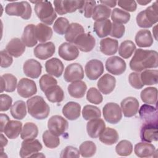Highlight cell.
<instances>
[{"label":"cell","mask_w":158,"mask_h":158,"mask_svg":"<svg viewBox=\"0 0 158 158\" xmlns=\"http://www.w3.org/2000/svg\"><path fill=\"white\" fill-rule=\"evenodd\" d=\"M44 93L47 99L51 102H60L64 99V91L57 85L49 87Z\"/></svg>","instance_id":"32"},{"label":"cell","mask_w":158,"mask_h":158,"mask_svg":"<svg viewBox=\"0 0 158 158\" xmlns=\"http://www.w3.org/2000/svg\"><path fill=\"white\" fill-rule=\"evenodd\" d=\"M29 114L38 120L46 118L50 112V107L44 99L40 96H35L27 101Z\"/></svg>","instance_id":"2"},{"label":"cell","mask_w":158,"mask_h":158,"mask_svg":"<svg viewBox=\"0 0 158 158\" xmlns=\"http://www.w3.org/2000/svg\"><path fill=\"white\" fill-rule=\"evenodd\" d=\"M105 128V122L100 118L91 119L86 124L88 135L92 138H98Z\"/></svg>","instance_id":"22"},{"label":"cell","mask_w":158,"mask_h":158,"mask_svg":"<svg viewBox=\"0 0 158 158\" xmlns=\"http://www.w3.org/2000/svg\"><path fill=\"white\" fill-rule=\"evenodd\" d=\"M139 110V115L144 123L157 124V110L156 107L150 104H143Z\"/></svg>","instance_id":"19"},{"label":"cell","mask_w":158,"mask_h":158,"mask_svg":"<svg viewBox=\"0 0 158 158\" xmlns=\"http://www.w3.org/2000/svg\"><path fill=\"white\" fill-rule=\"evenodd\" d=\"M136 50L135 43L131 40H125L120 44L118 48V54L123 59L130 58Z\"/></svg>","instance_id":"42"},{"label":"cell","mask_w":158,"mask_h":158,"mask_svg":"<svg viewBox=\"0 0 158 158\" xmlns=\"http://www.w3.org/2000/svg\"><path fill=\"white\" fill-rule=\"evenodd\" d=\"M117 4L119 7L128 12H135L137 8V4L135 1H118Z\"/></svg>","instance_id":"57"},{"label":"cell","mask_w":158,"mask_h":158,"mask_svg":"<svg viewBox=\"0 0 158 158\" xmlns=\"http://www.w3.org/2000/svg\"><path fill=\"white\" fill-rule=\"evenodd\" d=\"M17 86V78L10 73H6L1 77V93L4 91L11 93L15 91Z\"/></svg>","instance_id":"31"},{"label":"cell","mask_w":158,"mask_h":158,"mask_svg":"<svg viewBox=\"0 0 158 158\" xmlns=\"http://www.w3.org/2000/svg\"><path fill=\"white\" fill-rule=\"evenodd\" d=\"M140 78L144 85H156L158 82V70H145L140 73Z\"/></svg>","instance_id":"40"},{"label":"cell","mask_w":158,"mask_h":158,"mask_svg":"<svg viewBox=\"0 0 158 158\" xmlns=\"http://www.w3.org/2000/svg\"><path fill=\"white\" fill-rule=\"evenodd\" d=\"M35 25L28 24L25 27L22 35V41L24 44L28 48L33 47L37 44L38 40L35 35Z\"/></svg>","instance_id":"34"},{"label":"cell","mask_w":158,"mask_h":158,"mask_svg":"<svg viewBox=\"0 0 158 158\" xmlns=\"http://www.w3.org/2000/svg\"><path fill=\"white\" fill-rule=\"evenodd\" d=\"M102 114L105 120L110 124L118 123L122 118L121 108L115 102L106 104L102 109Z\"/></svg>","instance_id":"7"},{"label":"cell","mask_w":158,"mask_h":158,"mask_svg":"<svg viewBox=\"0 0 158 158\" xmlns=\"http://www.w3.org/2000/svg\"><path fill=\"white\" fill-rule=\"evenodd\" d=\"M115 84V78L109 73H106L99 79L97 86L99 90L102 93L104 94H109L114 91Z\"/></svg>","instance_id":"21"},{"label":"cell","mask_w":158,"mask_h":158,"mask_svg":"<svg viewBox=\"0 0 158 158\" xmlns=\"http://www.w3.org/2000/svg\"><path fill=\"white\" fill-rule=\"evenodd\" d=\"M157 124L143 123L140 130V138L142 141L152 143L158 139Z\"/></svg>","instance_id":"16"},{"label":"cell","mask_w":158,"mask_h":158,"mask_svg":"<svg viewBox=\"0 0 158 158\" xmlns=\"http://www.w3.org/2000/svg\"><path fill=\"white\" fill-rule=\"evenodd\" d=\"M38 135V128L33 122H27L22 128L20 137L22 139H35Z\"/></svg>","instance_id":"41"},{"label":"cell","mask_w":158,"mask_h":158,"mask_svg":"<svg viewBox=\"0 0 158 158\" xmlns=\"http://www.w3.org/2000/svg\"><path fill=\"white\" fill-rule=\"evenodd\" d=\"M131 70L136 72L158 67V53L154 50L137 49L130 62Z\"/></svg>","instance_id":"1"},{"label":"cell","mask_w":158,"mask_h":158,"mask_svg":"<svg viewBox=\"0 0 158 158\" xmlns=\"http://www.w3.org/2000/svg\"><path fill=\"white\" fill-rule=\"evenodd\" d=\"M17 90L20 96L28 98L36 93L37 87L33 80L27 78H22L17 84Z\"/></svg>","instance_id":"10"},{"label":"cell","mask_w":158,"mask_h":158,"mask_svg":"<svg viewBox=\"0 0 158 158\" xmlns=\"http://www.w3.org/2000/svg\"><path fill=\"white\" fill-rule=\"evenodd\" d=\"M35 4L34 9L38 19L44 24L52 25L57 17L55 9L49 1H32Z\"/></svg>","instance_id":"3"},{"label":"cell","mask_w":158,"mask_h":158,"mask_svg":"<svg viewBox=\"0 0 158 158\" xmlns=\"http://www.w3.org/2000/svg\"><path fill=\"white\" fill-rule=\"evenodd\" d=\"M96 4L95 1H85V4L80 10V12L83 13V15L86 18L92 17L93 12Z\"/></svg>","instance_id":"55"},{"label":"cell","mask_w":158,"mask_h":158,"mask_svg":"<svg viewBox=\"0 0 158 158\" xmlns=\"http://www.w3.org/2000/svg\"><path fill=\"white\" fill-rule=\"evenodd\" d=\"M22 123L17 120H9L6 124L4 129V133L9 139L17 138L22 130Z\"/></svg>","instance_id":"33"},{"label":"cell","mask_w":158,"mask_h":158,"mask_svg":"<svg viewBox=\"0 0 158 158\" xmlns=\"http://www.w3.org/2000/svg\"><path fill=\"white\" fill-rule=\"evenodd\" d=\"M94 31L99 38H104L110 35L112 23L109 19L96 20L93 25Z\"/></svg>","instance_id":"30"},{"label":"cell","mask_w":158,"mask_h":158,"mask_svg":"<svg viewBox=\"0 0 158 158\" xmlns=\"http://www.w3.org/2000/svg\"><path fill=\"white\" fill-rule=\"evenodd\" d=\"M79 151L83 157H91L96 152V146L91 141H85L80 144Z\"/></svg>","instance_id":"47"},{"label":"cell","mask_w":158,"mask_h":158,"mask_svg":"<svg viewBox=\"0 0 158 158\" xmlns=\"http://www.w3.org/2000/svg\"><path fill=\"white\" fill-rule=\"evenodd\" d=\"M110 15L113 22L117 23L125 24L129 22L130 19V14L128 12L118 8L114 9Z\"/></svg>","instance_id":"44"},{"label":"cell","mask_w":158,"mask_h":158,"mask_svg":"<svg viewBox=\"0 0 158 158\" xmlns=\"http://www.w3.org/2000/svg\"><path fill=\"white\" fill-rule=\"evenodd\" d=\"M81 106L73 101H70L66 103L62 110V114L65 118L69 120H77L80 116Z\"/></svg>","instance_id":"26"},{"label":"cell","mask_w":158,"mask_h":158,"mask_svg":"<svg viewBox=\"0 0 158 158\" xmlns=\"http://www.w3.org/2000/svg\"><path fill=\"white\" fill-rule=\"evenodd\" d=\"M5 12L9 15L20 17L24 20H28L31 17L32 10L27 1H20L7 4L5 7Z\"/></svg>","instance_id":"5"},{"label":"cell","mask_w":158,"mask_h":158,"mask_svg":"<svg viewBox=\"0 0 158 158\" xmlns=\"http://www.w3.org/2000/svg\"><path fill=\"white\" fill-rule=\"evenodd\" d=\"M140 97L142 101L146 104H156L157 89L156 87L146 88L141 91Z\"/></svg>","instance_id":"38"},{"label":"cell","mask_w":158,"mask_h":158,"mask_svg":"<svg viewBox=\"0 0 158 158\" xmlns=\"http://www.w3.org/2000/svg\"><path fill=\"white\" fill-rule=\"evenodd\" d=\"M84 78L83 67L78 63H72L65 69L64 78L67 82H73L81 80Z\"/></svg>","instance_id":"12"},{"label":"cell","mask_w":158,"mask_h":158,"mask_svg":"<svg viewBox=\"0 0 158 158\" xmlns=\"http://www.w3.org/2000/svg\"><path fill=\"white\" fill-rule=\"evenodd\" d=\"M69 21L65 17H59L53 25V29L54 31L60 35H65L69 27Z\"/></svg>","instance_id":"49"},{"label":"cell","mask_w":158,"mask_h":158,"mask_svg":"<svg viewBox=\"0 0 158 158\" xmlns=\"http://www.w3.org/2000/svg\"><path fill=\"white\" fill-rule=\"evenodd\" d=\"M125 31V27L124 25L113 22L112 23V29L110 35L114 38H120L124 35Z\"/></svg>","instance_id":"53"},{"label":"cell","mask_w":158,"mask_h":158,"mask_svg":"<svg viewBox=\"0 0 158 158\" xmlns=\"http://www.w3.org/2000/svg\"><path fill=\"white\" fill-rule=\"evenodd\" d=\"M118 46V41L110 38H103L100 41V51L106 56H112L116 54Z\"/></svg>","instance_id":"27"},{"label":"cell","mask_w":158,"mask_h":158,"mask_svg":"<svg viewBox=\"0 0 158 158\" xmlns=\"http://www.w3.org/2000/svg\"><path fill=\"white\" fill-rule=\"evenodd\" d=\"M128 81L130 85L135 89H141L144 86L141 80L140 73L138 72L131 73L128 77Z\"/></svg>","instance_id":"54"},{"label":"cell","mask_w":158,"mask_h":158,"mask_svg":"<svg viewBox=\"0 0 158 158\" xmlns=\"http://www.w3.org/2000/svg\"><path fill=\"white\" fill-rule=\"evenodd\" d=\"M68 127V122L60 115H53L48 121L49 130L58 136L63 135L67 130Z\"/></svg>","instance_id":"8"},{"label":"cell","mask_w":158,"mask_h":158,"mask_svg":"<svg viewBox=\"0 0 158 158\" xmlns=\"http://www.w3.org/2000/svg\"><path fill=\"white\" fill-rule=\"evenodd\" d=\"M118 133L112 128H105L99 136V141L106 145H112L118 140Z\"/></svg>","instance_id":"36"},{"label":"cell","mask_w":158,"mask_h":158,"mask_svg":"<svg viewBox=\"0 0 158 158\" xmlns=\"http://www.w3.org/2000/svg\"><path fill=\"white\" fill-rule=\"evenodd\" d=\"M87 86L86 83L81 80L73 81L67 87V90L69 94L74 98H83Z\"/></svg>","instance_id":"35"},{"label":"cell","mask_w":158,"mask_h":158,"mask_svg":"<svg viewBox=\"0 0 158 158\" xmlns=\"http://www.w3.org/2000/svg\"><path fill=\"white\" fill-rule=\"evenodd\" d=\"M56 47L52 42H46L38 44L33 50L35 56L40 60H46L53 56Z\"/></svg>","instance_id":"17"},{"label":"cell","mask_w":158,"mask_h":158,"mask_svg":"<svg viewBox=\"0 0 158 158\" xmlns=\"http://www.w3.org/2000/svg\"><path fill=\"white\" fill-rule=\"evenodd\" d=\"M46 72L50 75L57 78L60 77L64 70V65L62 62L58 58L54 57L48 60L45 63Z\"/></svg>","instance_id":"23"},{"label":"cell","mask_w":158,"mask_h":158,"mask_svg":"<svg viewBox=\"0 0 158 158\" xmlns=\"http://www.w3.org/2000/svg\"><path fill=\"white\" fill-rule=\"evenodd\" d=\"M74 44L81 51L88 52L94 48L96 40L89 33H84L78 36Z\"/></svg>","instance_id":"14"},{"label":"cell","mask_w":158,"mask_h":158,"mask_svg":"<svg viewBox=\"0 0 158 158\" xmlns=\"http://www.w3.org/2000/svg\"><path fill=\"white\" fill-rule=\"evenodd\" d=\"M111 14V9L103 4L96 5L94 9L92 18L94 20L108 19Z\"/></svg>","instance_id":"43"},{"label":"cell","mask_w":158,"mask_h":158,"mask_svg":"<svg viewBox=\"0 0 158 158\" xmlns=\"http://www.w3.org/2000/svg\"><path fill=\"white\" fill-rule=\"evenodd\" d=\"M1 67L2 68H7L10 67L12 62L13 59L6 50H2L1 51Z\"/></svg>","instance_id":"58"},{"label":"cell","mask_w":158,"mask_h":158,"mask_svg":"<svg viewBox=\"0 0 158 158\" xmlns=\"http://www.w3.org/2000/svg\"><path fill=\"white\" fill-rule=\"evenodd\" d=\"M42 138L44 145L48 148L54 149L60 144V139L58 136L53 134L49 130H46L43 133Z\"/></svg>","instance_id":"45"},{"label":"cell","mask_w":158,"mask_h":158,"mask_svg":"<svg viewBox=\"0 0 158 158\" xmlns=\"http://www.w3.org/2000/svg\"><path fill=\"white\" fill-rule=\"evenodd\" d=\"M115 151L120 156H128L133 151L132 143L128 140H122L116 145Z\"/></svg>","instance_id":"48"},{"label":"cell","mask_w":158,"mask_h":158,"mask_svg":"<svg viewBox=\"0 0 158 158\" xmlns=\"http://www.w3.org/2000/svg\"><path fill=\"white\" fill-rule=\"evenodd\" d=\"M99 2L101 3V4L105 5L108 7H114L117 3V1H100Z\"/></svg>","instance_id":"60"},{"label":"cell","mask_w":158,"mask_h":158,"mask_svg":"<svg viewBox=\"0 0 158 158\" xmlns=\"http://www.w3.org/2000/svg\"><path fill=\"white\" fill-rule=\"evenodd\" d=\"M40 87L43 92H44L49 87L57 85V81L52 76L48 74L43 75L39 80Z\"/></svg>","instance_id":"51"},{"label":"cell","mask_w":158,"mask_h":158,"mask_svg":"<svg viewBox=\"0 0 158 158\" xmlns=\"http://www.w3.org/2000/svg\"><path fill=\"white\" fill-rule=\"evenodd\" d=\"M139 103L138 99L134 97H127L123 99L121 103V110L123 115L126 117L135 116L138 112Z\"/></svg>","instance_id":"15"},{"label":"cell","mask_w":158,"mask_h":158,"mask_svg":"<svg viewBox=\"0 0 158 158\" xmlns=\"http://www.w3.org/2000/svg\"><path fill=\"white\" fill-rule=\"evenodd\" d=\"M23 70L26 76L35 79L38 78L41 75L42 66L38 61L33 59H30L24 62Z\"/></svg>","instance_id":"20"},{"label":"cell","mask_w":158,"mask_h":158,"mask_svg":"<svg viewBox=\"0 0 158 158\" xmlns=\"http://www.w3.org/2000/svg\"><path fill=\"white\" fill-rule=\"evenodd\" d=\"M12 99L7 94H1L0 96V110L1 112L8 110L12 106Z\"/></svg>","instance_id":"56"},{"label":"cell","mask_w":158,"mask_h":158,"mask_svg":"<svg viewBox=\"0 0 158 158\" xmlns=\"http://www.w3.org/2000/svg\"><path fill=\"white\" fill-rule=\"evenodd\" d=\"M134 151L139 157H154V154H157V150L152 144L143 141L136 143L135 145Z\"/></svg>","instance_id":"24"},{"label":"cell","mask_w":158,"mask_h":158,"mask_svg":"<svg viewBox=\"0 0 158 158\" xmlns=\"http://www.w3.org/2000/svg\"><path fill=\"white\" fill-rule=\"evenodd\" d=\"M85 1H54V9L59 15H64L67 13H72L77 10H81Z\"/></svg>","instance_id":"6"},{"label":"cell","mask_w":158,"mask_h":158,"mask_svg":"<svg viewBox=\"0 0 158 158\" xmlns=\"http://www.w3.org/2000/svg\"><path fill=\"white\" fill-rule=\"evenodd\" d=\"M9 117L4 114H1V133H2L4 131V129L6 125V124L8 123L9 121Z\"/></svg>","instance_id":"59"},{"label":"cell","mask_w":158,"mask_h":158,"mask_svg":"<svg viewBox=\"0 0 158 158\" xmlns=\"http://www.w3.org/2000/svg\"><path fill=\"white\" fill-rule=\"evenodd\" d=\"M59 56L63 59L70 61L76 59L79 56L78 48L70 43H63L60 45L58 49Z\"/></svg>","instance_id":"18"},{"label":"cell","mask_w":158,"mask_h":158,"mask_svg":"<svg viewBox=\"0 0 158 158\" xmlns=\"http://www.w3.org/2000/svg\"><path fill=\"white\" fill-rule=\"evenodd\" d=\"M136 2H137L139 4L141 5V6H145V5L149 4V2H151V0H149V1H146V0H138Z\"/></svg>","instance_id":"62"},{"label":"cell","mask_w":158,"mask_h":158,"mask_svg":"<svg viewBox=\"0 0 158 158\" xmlns=\"http://www.w3.org/2000/svg\"><path fill=\"white\" fill-rule=\"evenodd\" d=\"M80 151L75 147L66 146L62 151L60 155L61 158H78L80 157Z\"/></svg>","instance_id":"52"},{"label":"cell","mask_w":158,"mask_h":158,"mask_svg":"<svg viewBox=\"0 0 158 158\" xmlns=\"http://www.w3.org/2000/svg\"><path fill=\"white\" fill-rule=\"evenodd\" d=\"M85 33L83 27L78 23H72L65 34V40L70 43H74L79 35Z\"/></svg>","instance_id":"37"},{"label":"cell","mask_w":158,"mask_h":158,"mask_svg":"<svg viewBox=\"0 0 158 158\" xmlns=\"http://www.w3.org/2000/svg\"><path fill=\"white\" fill-rule=\"evenodd\" d=\"M85 73L88 78L96 80L104 72L103 63L98 59H91L85 65Z\"/></svg>","instance_id":"13"},{"label":"cell","mask_w":158,"mask_h":158,"mask_svg":"<svg viewBox=\"0 0 158 158\" xmlns=\"http://www.w3.org/2000/svg\"><path fill=\"white\" fill-rule=\"evenodd\" d=\"M136 44L141 48L150 47L153 44V38L149 30L143 29L139 30L135 38Z\"/></svg>","instance_id":"29"},{"label":"cell","mask_w":158,"mask_h":158,"mask_svg":"<svg viewBox=\"0 0 158 158\" xmlns=\"http://www.w3.org/2000/svg\"><path fill=\"white\" fill-rule=\"evenodd\" d=\"M126 68L125 61L118 56L109 57L106 61V69L111 74L120 75L124 73Z\"/></svg>","instance_id":"11"},{"label":"cell","mask_w":158,"mask_h":158,"mask_svg":"<svg viewBox=\"0 0 158 158\" xmlns=\"http://www.w3.org/2000/svg\"><path fill=\"white\" fill-rule=\"evenodd\" d=\"M42 148L43 146L38 139H23L21 144L19 156L22 158L31 157L33 154L41 151Z\"/></svg>","instance_id":"9"},{"label":"cell","mask_w":158,"mask_h":158,"mask_svg":"<svg viewBox=\"0 0 158 158\" xmlns=\"http://www.w3.org/2000/svg\"><path fill=\"white\" fill-rule=\"evenodd\" d=\"M52 28L43 23H39L35 26V35L36 40L40 43H46L52 36Z\"/></svg>","instance_id":"28"},{"label":"cell","mask_w":158,"mask_h":158,"mask_svg":"<svg viewBox=\"0 0 158 158\" xmlns=\"http://www.w3.org/2000/svg\"><path fill=\"white\" fill-rule=\"evenodd\" d=\"M25 46L20 39L14 38L7 43L6 50L10 56L14 57H19L25 52Z\"/></svg>","instance_id":"25"},{"label":"cell","mask_w":158,"mask_h":158,"mask_svg":"<svg viewBox=\"0 0 158 158\" xmlns=\"http://www.w3.org/2000/svg\"><path fill=\"white\" fill-rule=\"evenodd\" d=\"M10 114L15 119H23L27 115L25 102L22 100L15 101L10 107Z\"/></svg>","instance_id":"39"},{"label":"cell","mask_w":158,"mask_h":158,"mask_svg":"<svg viewBox=\"0 0 158 158\" xmlns=\"http://www.w3.org/2000/svg\"><path fill=\"white\" fill-rule=\"evenodd\" d=\"M157 2L155 1L152 5L138 14L136 20L141 28H150L158 21Z\"/></svg>","instance_id":"4"},{"label":"cell","mask_w":158,"mask_h":158,"mask_svg":"<svg viewBox=\"0 0 158 158\" xmlns=\"http://www.w3.org/2000/svg\"><path fill=\"white\" fill-rule=\"evenodd\" d=\"M86 99L92 104H99L102 102L103 98L98 89L94 87H91L87 91Z\"/></svg>","instance_id":"50"},{"label":"cell","mask_w":158,"mask_h":158,"mask_svg":"<svg viewBox=\"0 0 158 158\" xmlns=\"http://www.w3.org/2000/svg\"><path fill=\"white\" fill-rule=\"evenodd\" d=\"M1 150L2 151L3 150V148L4 147V146H6V145H7V139L5 138V136L3 135V134L1 133Z\"/></svg>","instance_id":"61"},{"label":"cell","mask_w":158,"mask_h":158,"mask_svg":"<svg viewBox=\"0 0 158 158\" xmlns=\"http://www.w3.org/2000/svg\"><path fill=\"white\" fill-rule=\"evenodd\" d=\"M82 116L86 120L98 118L101 116L100 109L93 105H86L82 110Z\"/></svg>","instance_id":"46"},{"label":"cell","mask_w":158,"mask_h":158,"mask_svg":"<svg viewBox=\"0 0 158 158\" xmlns=\"http://www.w3.org/2000/svg\"><path fill=\"white\" fill-rule=\"evenodd\" d=\"M156 28H157V25H156L154 28H153V29H152V31H153V35H154V37H155V39L156 40H157V36H156V35H157V32H156Z\"/></svg>","instance_id":"63"}]
</instances>
